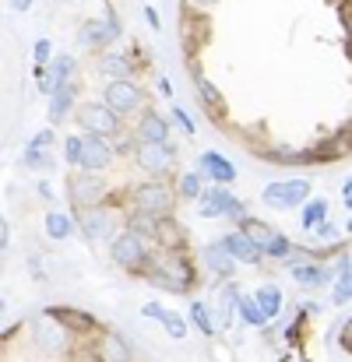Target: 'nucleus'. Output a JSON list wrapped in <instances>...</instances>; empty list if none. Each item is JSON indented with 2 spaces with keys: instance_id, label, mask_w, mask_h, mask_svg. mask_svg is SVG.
Wrapping results in <instances>:
<instances>
[{
  "instance_id": "9d476101",
  "label": "nucleus",
  "mask_w": 352,
  "mask_h": 362,
  "mask_svg": "<svg viewBox=\"0 0 352 362\" xmlns=\"http://www.w3.org/2000/svg\"><path fill=\"white\" fill-rule=\"evenodd\" d=\"M32 341L39 352H57V356H71L78 349V334H71L60 320H53L50 313H42L35 324H32Z\"/></svg>"
},
{
  "instance_id": "dca6fc26",
  "label": "nucleus",
  "mask_w": 352,
  "mask_h": 362,
  "mask_svg": "<svg viewBox=\"0 0 352 362\" xmlns=\"http://www.w3.org/2000/svg\"><path fill=\"white\" fill-rule=\"evenodd\" d=\"M236 299H239V285H236L233 278L215 281V296H212L208 310H212V320H215L219 331H229L233 320L239 317V313H236Z\"/></svg>"
},
{
  "instance_id": "b1692460",
  "label": "nucleus",
  "mask_w": 352,
  "mask_h": 362,
  "mask_svg": "<svg viewBox=\"0 0 352 362\" xmlns=\"http://www.w3.org/2000/svg\"><path fill=\"white\" fill-rule=\"evenodd\" d=\"M173 127H169V117H162L159 110H144L137 113V123H134V137L137 141H169Z\"/></svg>"
},
{
  "instance_id": "864d4df0",
  "label": "nucleus",
  "mask_w": 352,
  "mask_h": 362,
  "mask_svg": "<svg viewBox=\"0 0 352 362\" xmlns=\"http://www.w3.org/2000/svg\"><path fill=\"white\" fill-rule=\"evenodd\" d=\"M342 197H352V176L346 180V183H342Z\"/></svg>"
},
{
  "instance_id": "bb28decb",
  "label": "nucleus",
  "mask_w": 352,
  "mask_h": 362,
  "mask_svg": "<svg viewBox=\"0 0 352 362\" xmlns=\"http://www.w3.org/2000/svg\"><path fill=\"white\" fill-rule=\"evenodd\" d=\"M78 95H81V78H74V81H67L64 88H57L53 95H50V127L53 123H60L67 113H74L81 103H78Z\"/></svg>"
},
{
  "instance_id": "ea45409f",
  "label": "nucleus",
  "mask_w": 352,
  "mask_h": 362,
  "mask_svg": "<svg viewBox=\"0 0 352 362\" xmlns=\"http://www.w3.org/2000/svg\"><path fill=\"white\" fill-rule=\"evenodd\" d=\"M32 57H35V67H46V64H53V42H50V39H35V46H32Z\"/></svg>"
},
{
  "instance_id": "4c0bfd02",
  "label": "nucleus",
  "mask_w": 352,
  "mask_h": 362,
  "mask_svg": "<svg viewBox=\"0 0 352 362\" xmlns=\"http://www.w3.org/2000/svg\"><path fill=\"white\" fill-rule=\"evenodd\" d=\"M162 331H166L173 341H183V338L191 334V324H187V317H183V313L169 310V313H166V320H162Z\"/></svg>"
},
{
  "instance_id": "72a5a7b5",
  "label": "nucleus",
  "mask_w": 352,
  "mask_h": 362,
  "mask_svg": "<svg viewBox=\"0 0 352 362\" xmlns=\"http://www.w3.org/2000/svg\"><path fill=\"white\" fill-rule=\"evenodd\" d=\"M205 190H208V187H205V176H201L198 169L176 176V194H180V201H194V204H198V201L205 197Z\"/></svg>"
},
{
  "instance_id": "0eeeda50",
  "label": "nucleus",
  "mask_w": 352,
  "mask_h": 362,
  "mask_svg": "<svg viewBox=\"0 0 352 362\" xmlns=\"http://www.w3.org/2000/svg\"><path fill=\"white\" fill-rule=\"evenodd\" d=\"M310 197H314V183H310V180H300V176L268 183V187L261 190V201H264L271 211H296V208H303Z\"/></svg>"
},
{
  "instance_id": "39448f33",
  "label": "nucleus",
  "mask_w": 352,
  "mask_h": 362,
  "mask_svg": "<svg viewBox=\"0 0 352 362\" xmlns=\"http://www.w3.org/2000/svg\"><path fill=\"white\" fill-rule=\"evenodd\" d=\"M127 226V215L113 204H99V208H85L78 211V229L81 236L92 243H113L117 233Z\"/></svg>"
},
{
  "instance_id": "20e7f679",
  "label": "nucleus",
  "mask_w": 352,
  "mask_h": 362,
  "mask_svg": "<svg viewBox=\"0 0 352 362\" xmlns=\"http://www.w3.org/2000/svg\"><path fill=\"white\" fill-rule=\"evenodd\" d=\"M67 201H71L74 211L99 208V204H113V183H110L103 173L71 169V176H67Z\"/></svg>"
},
{
  "instance_id": "c756f323",
  "label": "nucleus",
  "mask_w": 352,
  "mask_h": 362,
  "mask_svg": "<svg viewBox=\"0 0 352 362\" xmlns=\"http://www.w3.org/2000/svg\"><path fill=\"white\" fill-rule=\"evenodd\" d=\"M254 299H257V306L264 310L268 320H275V317L282 313V306H285V292H282L275 281H264V285L254 292Z\"/></svg>"
},
{
  "instance_id": "2f4dec72",
  "label": "nucleus",
  "mask_w": 352,
  "mask_h": 362,
  "mask_svg": "<svg viewBox=\"0 0 352 362\" xmlns=\"http://www.w3.org/2000/svg\"><path fill=\"white\" fill-rule=\"evenodd\" d=\"M42 229H46V236L57 243L71 240V233L78 229V218H71V215H64V211H46V218H42Z\"/></svg>"
},
{
  "instance_id": "79ce46f5",
  "label": "nucleus",
  "mask_w": 352,
  "mask_h": 362,
  "mask_svg": "<svg viewBox=\"0 0 352 362\" xmlns=\"http://www.w3.org/2000/svg\"><path fill=\"white\" fill-rule=\"evenodd\" d=\"M53 141H57L53 127H42L39 134H32V137H28V148H53Z\"/></svg>"
},
{
  "instance_id": "1a4fd4ad",
  "label": "nucleus",
  "mask_w": 352,
  "mask_h": 362,
  "mask_svg": "<svg viewBox=\"0 0 352 362\" xmlns=\"http://www.w3.org/2000/svg\"><path fill=\"white\" fill-rule=\"evenodd\" d=\"M208 39H212V18L201 7L191 11V4L183 0V11H180V42H183L187 60L198 64V53L208 46Z\"/></svg>"
},
{
  "instance_id": "a19ab883",
  "label": "nucleus",
  "mask_w": 352,
  "mask_h": 362,
  "mask_svg": "<svg viewBox=\"0 0 352 362\" xmlns=\"http://www.w3.org/2000/svg\"><path fill=\"white\" fill-rule=\"evenodd\" d=\"M314 233H317L321 240L328 243V246H339V243H342V240H339V236H342V229H339L335 222H321V226H317Z\"/></svg>"
},
{
  "instance_id": "49530a36",
  "label": "nucleus",
  "mask_w": 352,
  "mask_h": 362,
  "mask_svg": "<svg viewBox=\"0 0 352 362\" xmlns=\"http://www.w3.org/2000/svg\"><path fill=\"white\" fill-rule=\"evenodd\" d=\"M339 345H342V349L352 356V317L342 324V331H339Z\"/></svg>"
},
{
  "instance_id": "f257e3e1",
  "label": "nucleus",
  "mask_w": 352,
  "mask_h": 362,
  "mask_svg": "<svg viewBox=\"0 0 352 362\" xmlns=\"http://www.w3.org/2000/svg\"><path fill=\"white\" fill-rule=\"evenodd\" d=\"M144 281L152 288L173 292V296H187L198 285V264L191 257V250H155Z\"/></svg>"
},
{
  "instance_id": "473e14b6",
  "label": "nucleus",
  "mask_w": 352,
  "mask_h": 362,
  "mask_svg": "<svg viewBox=\"0 0 352 362\" xmlns=\"http://www.w3.org/2000/svg\"><path fill=\"white\" fill-rule=\"evenodd\" d=\"M328 215H331V204L324 201V197H310L307 204H303V215H300V229L303 233H314L321 222H328Z\"/></svg>"
},
{
  "instance_id": "7ed1b4c3",
  "label": "nucleus",
  "mask_w": 352,
  "mask_h": 362,
  "mask_svg": "<svg viewBox=\"0 0 352 362\" xmlns=\"http://www.w3.org/2000/svg\"><path fill=\"white\" fill-rule=\"evenodd\" d=\"M155 250H159L155 243L148 240L144 233L130 229V226H123V229L117 233V240L110 243V257H113V264L123 267L127 274H134V278H144V271H148Z\"/></svg>"
},
{
  "instance_id": "423d86ee",
  "label": "nucleus",
  "mask_w": 352,
  "mask_h": 362,
  "mask_svg": "<svg viewBox=\"0 0 352 362\" xmlns=\"http://www.w3.org/2000/svg\"><path fill=\"white\" fill-rule=\"evenodd\" d=\"M176 144L173 141H137V148H134V165L141 169V173H148L152 180H169L173 176V169H176Z\"/></svg>"
},
{
  "instance_id": "7c9ffc66",
  "label": "nucleus",
  "mask_w": 352,
  "mask_h": 362,
  "mask_svg": "<svg viewBox=\"0 0 352 362\" xmlns=\"http://www.w3.org/2000/svg\"><path fill=\"white\" fill-rule=\"evenodd\" d=\"M236 229H239L243 236H250V240L257 243L261 250H268V246L275 243V236H278V229H275V226H268L264 218H254V215H246V218H243Z\"/></svg>"
},
{
  "instance_id": "5701e85b",
  "label": "nucleus",
  "mask_w": 352,
  "mask_h": 362,
  "mask_svg": "<svg viewBox=\"0 0 352 362\" xmlns=\"http://www.w3.org/2000/svg\"><path fill=\"white\" fill-rule=\"evenodd\" d=\"M99 71H103L110 81H134V74H141V67L134 64V57H130V53H120V49L99 53Z\"/></svg>"
},
{
  "instance_id": "cd10ccee",
  "label": "nucleus",
  "mask_w": 352,
  "mask_h": 362,
  "mask_svg": "<svg viewBox=\"0 0 352 362\" xmlns=\"http://www.w3.org/2000/svg\"><path fill=\"white\" fill-rule=\"evenodd\" d=\"M194 88H198V99H201V106L208 110V117L219 123V120H226L229 117V106H226V95L205 78V74H198L194 78Z\"/></svg>"
},
{
  "instance_id": "2eb2a0df",
  "label": "nucleus",
  "mask_w": 352,
  "mask_h": 362,
  "mask_svg": "<svg viewBox=\"0 0 352 362\" xmlns=\"http://www.w3.org/2000/svg\"><path fill=\"white\" fill-rule=\"evenodd\" d=\"M289 278L300 288H324L331 281V267L321 257H314V253L303 250V257H289Z\"/></svg>"
},
{
  "instance_id": "37998d69",
  "label": "nucleus",
  "mask_w": 352,
  "mask_h": 362,
  "mask_svg": "<svg viewBox=\"0 0 352 362\" xmlns=\"http://www.w3.org/2000/svg\"><path fill=\"white\" fill-rule=\"evenodd\" d=\"M166 313H169V310H166V306H162V303H155V299H152V303H144V306H141V317H148V320H159V324H162V320H166Z\"/></svg>"
},
{
  "instance_id": "f3484780",
  "label": "nucleus",
  "mask_w": 352,
  "mask_h": 362,
  "mask_svg": "<svg viewBox=\"0 0 352 362\" xmlns=\"http://www.w3.org/2000/svg\"><path fill=\"white\" fill-rule=\"evenodd\" d=\"M198 264H201L215 281H226V278H233L236 274V260H233V253L222 246V240L205 243V246H201V253H198Z\"/></svg>"
},
{
  "instance_id": "f8f14e48",
  "label": "nucleus",
  "mask_w": 352,
  "mask_h": 362,
  "mask_svg": "<svg viewBox=\"0 0 352 362\" xmlns=\"http://www.w3.org/2000/svg\"><path fill=\"white\" fill-rule=\"evenodd\" d=\"M123 117L113 113L106 103H96V99H89V103H81L78 110H74V123L85 130V134H103V137H113L123 130Z\"/></svg>"
},
{
  "instance_id": "ddd939ff",
  "label": "nucleus",
  "mask_w": 352,
  "mask_h": 362,
  "mask_svg": "<svg viewBox=\"0 0 352 362\" xmlns=\"http://www.w3.org/2000/svg\"><path fill=\"white\" fill-rule=\"evenodd\" d=\"M103 103L120 117H134V113L148 110V92L141 85H134V81H106Z\"/></svg>"
},
{
  "instance_id": "9b49d317",
  "label": "nucleus",
  "mask_w": 352,
  "mask_h": 362,
  "mask_svg": "<svg viewBox=\"0 0 352 362\" xmlns=\"http://www.w3.org/2000/svg\"><path fill=\"white\" fill-rule=\"evenodd\" d=\"M198 215L201 218H233L236 226L246 218V204L236 197L229 187H219V183H212L208 190H205V197L198 201Z\"/></svg>"
},
{
  "instance_id": "c85d7f7f",
  "label": "nucleus",
  "mask_w": 352,
  "mask_h": 362,
  "mask_svg": "<svg viewBox=\"0 0 352 362\" xmlns=\"http://www.w3.org/2000/svg\"><path fill=\"white\" fill-rule=\"evenodd\" d=\"M155 246H159V250H191L187 229L176 222V215L159 218V229H155Z\"/></svg>"
},
{
  "instance_id": "3c124183",
  "label": "nucleus",
  "mask_w": 352,
  "mask_h": 362,
  "mask_svg": "<svg viewBox=\"0 0 352 362\" xmlns=\"http://www.w3.org/2000/svg\"><path fill=\"white\" fill-rule=\"evenodd\" d=\"M35 190H39V197H46V201H53V190H50V187H46V183H39V187H35Z\"/></svg>"
},
{
  "instance_id": "8fccbe9b",
  "label": "nucleus",
  "mask_w": 352,
  "mask_h": 362,
  "mask_svg": "<svg viewBox=\"0 0 352 362\" xmlns=\"http://www.w3.org/2000/svg\"><path fill=\"white\" fill-rule=\"evenodd\" d=\"M0 246H4V250L11 246V226H7V222H4V229H0Z\"/></svg>"
},
{
  "instance_id": "f03ea898",
  "label": "nucleus",
  "mask_w": 352,
  "mask_h": 362,
  "mask_svg": "<svg viewBox=\"0 0 352 362\" xmlns=\"http://www.w3.org/2000/svg\"><path fill=\"white\" fill-rule=\"evenodd\" d=\"M180 194L176 183L169 180H144L137 187H127V215H144V218H169L176 215Z\"/></svg>"
},
{
  "instance_id": "6e6552de",
  "label": "nucleus",
  "mask_w": 352,
  "mask_h": 362,
  "mask_svg": "<svg viewBox=\"0 0 352 362\" xmlns=\"http://www.w3.org/2000/svg\"><path fill=\"white\" fill-rule=\"evenodd\" d=\"M120 35H123V25H120L113 4H106V14L103 18H85L78 25V42L85 49H96V53H106V46L120 42Z\"/></svg>"
},
{
  "instance_id": "5fc2aeb1",
  "label": "nucleus",
  "mask_w": 352,
  "mask_h": 362,
  "mask_svg": "<svg viewBox=\"0 0 352 362\" xmlns=\"http://www.w3.org/2000/svg\"><path fill=\"white\" fill-rule=\"evenodd\" d=\"M346 233H349V236H352V215H349V222H346Z\"/></svg>"
},
{
  "instance_id": "412c9836",
  "label": "nucleus",
  "mask_w": 352,
  "mask_h": 362,
  "mask_svg": "<svg viewBox=\"0 0 352 362\" xmlns=\"http://www.w3.org/2000/svg\"><path fill=\"white\" fill-rule=\"evenodd\" d=\"M198 173H201L208 183H219V187L236 183V165L226 155H219V151H201V155H198Z\"/></svg>"
},
{
  "instance_id": "c03bdc74",
  "label": "nucleus",
  "mask_w": 352,
  "mask_h": 362,
  "mask_svg": "<svg viewBox=\"0 0 352 362\" xmlns=\"http://www.w3.org/2000/svg\"><path fill=\"white\" fill-rule=\"evenodd\" d=\"M173 120L180 123V130H183L187 137H194V130H198V127H194V120H191V113H187V110H180V106H176V110H173Z\"/></svg>"
},
{
  "instance_id": "393cba45",
  "label": "nucleus",
  "mask_w": 352,
  "mask_h": 362,
  "mask_svg": "<svg viewBox=\"0 0 352 362\" xmlns=\"http://www.w3.org/2000/svg\"><path fill=\"white\" fill-rule=\"evenodd\" d=\"M310 151H314V162H342V158H349L352 155V123L342 127L339 134H331L328 141H321L317 148H310Z\"/></svg>"
},
{
  "instance_id": "e433bc0d",
  "label": "nucleus",
  "mask_w": 352,
  "mask_h": 362,
  "mask_svg": "<svg viewBox=\"0 0 352 362\" xmlns=\"http://www.w3.org/2000/svg\"><path fill=\"white\" fill-rule=\"evenodd\" d=\"M21 169H32V173H53V155L50 148H28L21 151Z\"/></svg>"
},
{
  "instance_id": "c9c22d12",
  "label": "nucleus",
  "mask_w": 352,
  "mask_h": 362,
  "mask_svg": "<svg viewBox=\"0 0 352 362\" xmlns=\"http://www.w3.org/2000/svg\"><path fill=\"white\" fill-rule=\"evenodd\" d=\"M205 338H215L219 334V327H215V320H212V310H208V303L205 299H194L191 303V317H187Z\"/></svg>"
},
{
  "instance_id": "58836bf2",
  "label": "nucleus",
  "mask_w": 352,
  "mask_h": 362,
  "mask_svg": "<svg viewBox=\"0 0 352 362\" xmlns=\"http://www.w3.org/2000/svg\"><path fill=\"white\" fill-rule=\"evenodd\" d=\"M64 162L71 169H78V162H81V134H67L64 137Z\"/></svg>"
},
{
  "instance_id": "603ef678",
  "label": "nucleus",
  "mask_w": 352,
  "mask_h": 362,
  "mask_svg": "<svg viewBox=\"0 0 352 362\" xmlns=\"http://www.w3.org/2000/svg\"><path fill=\"white\" fill-rule=\"evenodd\" d=\"M187 4H194V7H212V4H219V0H187Z\"/></svg>"
},
{
  "instance_id": "a18cd8bd",
  "label": "nucleus",
  "mask_w": 352,
  "mask_h": 362,
  "mask_svg": "<svg viewBox=\"0 0 352 362\" xmlns=\"http://www.w3.org/2000/svg\"><path fill=\"white\" fill-rule=\"evenodd\" d=\"M141 14H144V21H148V28H152V32H162V18H159V11H155L152 4H144V11H141Z\"/></svg>"
},
{
  "instance_id": "a878e982",
  "label": "nucleus",
  "mask_w": 352,
  "mask_h": 362,
  "mask_svg": "<svg viewBox=\"0 0 352 362\" xmlns=\"http://www.w3.org/2000/svg\"><path fill=\"white\" fill-rule=\"evenodd\" d=\"M96 356H99V362H134V349H130V341L123 334L103 331L96 338Z\"/></svg>"
},
{
  "instance_id": "6e6d98bb",
  "label": "nucleus",
  "mask_w": 352,
  "mask_h": 362,
  "mask_svg": "<svg viewBox=\"0 0 352 362\" xmlns=\"http://www.w3.org/2000/svg\"><path fill=\"white\" fill-rule=\"evenodd\" d=\"M342 201H346V208H349V211H352V197H342Z\"/></svg>"
},
{
  "instance_id": "aec40b11",
  "label": "nucleus",
  "mask_w": 352,
  "mask_h": 362,
  "mask_svg": "<svg viewBox=\"0 0 352 362\" xmlns=\"http://www.w3.org/2000/svg\"><path fill=\"white\" fill-rule=\"evenodd\" d=\"M78 78V60L71 57V53H60V57H53V64L46 67V78L39 81V92L50 99L57 88H64L67 81H74Z\"/></svg>"
},
{
  "instance_id": "4be33fe9",
  "label": "nucleus",
  "mask_w": 352,
  "mask_h": 362,
  "mask_svg": "<svg viewBox=\"0 0 352 362\" xmlns=\"http://www.w3.org/2000/svg\"><path fill=\"white\" fill-rule=\"evenodd\" d=\"M222 246L233 253V260L243 264V267H261V264H264V250L250 240V236H243L239 229H236V233H226V236H222Z\"/></svg>"
},
{
  "instance_id": "f704fd0d",
  "label": "nucleus",
  "mask_w": 352,
  "mask_h": 362,
  "mask_svg": "<svg viewBox=\"0 0 352 362\" xmlns=\"http://www.w3.org/2000/svg\"><path fill=\"white\" fill-rule=\"evenodd\" d=\"M236 313H239V320H243L246 327H268L264 310H261V306H257V299H254V296H246V292H239V299H236Z\"/></svg>"
},
{
  "instance_id": "a211bd4d",
  "label": "nucleus",
  "mask_w": 352,
  "mask_h": 362,
  "mask_svg": "<svg viewBox=\"0 0 352 362\" xmlns=\"http://www.w3.org/2000/svg\"><path fill=\"white\" fill-rule=\"evenodd\" d=\"M46 313L53 317V320H60L71 334H78V338H99L103 331H99V324H96V317L92 313H85V310H74V306H46Z\"/></svg>"
},
{
  "instance_id": "de8ad7c7",
  "label": "nucleus",
  "mask_w": 352,
  "mask_h": 362,
  "mask_svg": "<svg viewBox=\"0 0 352 362\" xmlns=\"http://www.w3.org/2000/svg\"><path fill=\"white\" fill-rule=\"evenodd\" d=\"M159 92H162V99H173V85H169V78H159Z\"/></svg>"
},
{
  "instance_id": "4468645a",
  "label": "nucleus",
  "mask_w": 352,
  "mask_h": 362,
  "mask_svg": "<svg viewBox=\"0 0 352 362\" xmlns=\"http://www.w3.org/2000/svg\"><path fill=\"white\" fill-rule=\"evenodd\" d=\"M113 162H117V144H113V137H103V134H81V162H78V169L106 173Z\"/></svg>"
},
{
  "instance_id": "09e8293b",
  "label": "nucleus",
  "mask_w": 352,
  "mask_h": 362,
  "mask_svg": "<svg viewBox=\"0 0 352 362\" xmlns=\"http://www.w3.org/2000/svg\"><path fill=\"white\" fill-rule=\"evenodd\" d=\"M32 4H35V0H11V7H14V11H21V14H25V11H32Z\"/></svg>"
},
{
  "instance_id": "6ab92c4d",
  "label": "nucleus",
  "mask_w": 352,
  "mask_h": 362,
  "mask_svg": "<svg viewBox=\"0 0 352 362\" xmlns=\"http://www.w3.org/2000/svg\"><path fill=\"white\" fill-rule=\"evenodd\" d=\"M331 267V306H349L352 303V253L339 250Z\"/></svg>"
}]
</instances>
